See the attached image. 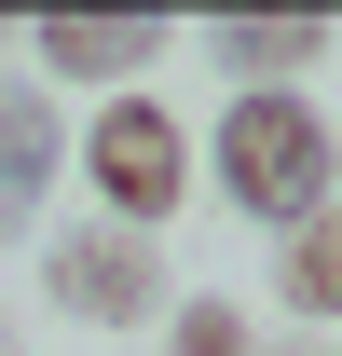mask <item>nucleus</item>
Segmentation results:
<instances>
[{
  "mask_svg": "<svg viewBox=\"0 0 342 356\" xmlns=\"http://www.w3.org/2000/svg\"><path fill=\"white\" fill-rule=\"evenodd\" d=\"M206 178H219L233 220L301 233V220H329V192H342V137H329V110H315L301 83H274V96H233V110H219Z\"/></svg>",
  "mask_w": 342,
  "mask_h": 356,
  "instance_id": "1",
  "label": "nucleus"
},
{
  "mask_svg": "<svg viewBox=\"0 0 342 356\" xmlns=\"http://www.w3.org/2000/svg\"><path fill=\"white\" fill-rule=\"evenodd\" d=\"M69 165L96 178V206L124 233H165V206L192 192V137H178L165 96H96V124L69 137Z\"/></svg>",
  "mask_w": 342,
  "mask_h": 356,
  "instance_id": "2",
  "label": "nucleus"
},
{
  "mask_svg": "<svg viewBox=\"0 0 342 356\" xmlns=\"http://www.w3.org/2000/svg\"><path fill=\"white\" fill-rule=\"evenodd\" d=\"M42 302L83 315V329H151V315H165V247L124 233V220H83V233L42 247Z\"/></svg>",
  "mask_w": 342,
  "mask_h": 356,
  "instance_id": "3",
  "label": "nucleus"
},
{
  "mask_svg": "<svg viewBox=\"0 0 342 356\" xmlns=\"http://www.w3.org/2000/svg\"><path fill=\"white\" fill-rule=\"evenodd\" d=\"M14 42L42 55V69H28L42 96H55V83H96V96H137V69L165 55V14H28Z\"/></svg>",
  "mask_w": 342,
  "mask_h": 356,
  "instance_id": "4",
  "label": "nucleus"
},
{
  "mask_svg": "<svg viewBox=\"0 0 342 356\" xmlns=\"http://www.w3.org/2000/svg\"><path fill=\"white\" fill-rule=\"evenodd\" d=\"M69 178V124H55V96L28 69H0V247H28L42 233V192Z\"/></svg>",
  "mask_w": 342,
  "mask_h": 356,
  "instance_id": "5",
  "label": "nucleus"
},
{
  "mask_svg": "<svg viewBox=\"0 0 342 356\" xmlns=\"http://www.w3.org/2000/svg\"><path fill=\"white\" fill-rule=\"evenodd\" d=\"M329 55V14H206V69L233 96H274V83H301Z\"/></svg>",
  "mask_w": 342,
  "mask_h": 356,
  "instance_id": "6",
  "label": "nucleus"
},
{
  "mask_svg": "<svg viewBox=\"0 0 342 356\" xmlns=\"http://www.w3.org/2000/svg\"><path fill=\"white\" fill-rule=\"evenodd\" d=\"M274 302H288L301 329H342V206L301 220V233H274Z\"/></svg>",
  "mask_w": 342,
  "mask_h": 356,
  "instance_id": "7",
  "label": "nucleus"
},
{
  "mask_svg": "<svg viewBox=\"0 0 342 356\" xmlns=\"http://www.w3.org/2000/svg\"><path fill=\"white\" fill-rule=\"evenodd\" d=\"M165 356H260V315L219 302V288H192V302H165Z\"/></svg>",
  "mask_w": 342,
  "mask_h": 356,
  "instance_id": "8",
  "label": "nucleus"
},
{
  "mask_svg": "<svg viewBox=\"0 0 342 356\" xmlns=\"http://www.w3.org/2000/svg\"><path fill=\"white\" fill-rule=\"evenodd\" d=\"M0 356H14V315H0Z\"/></svg>",
  "mask_w": 342,
  "mask_h": 356,
  "instance_id": "9",
  "label": "nucleus"
},
{
  "mask_svg": "<svg viewBox=\"0 0 342 356\" xmlns=\"http://www.w3.org/2000/svg\"><path fill=\"white\" fill-rule=\"evenodd\" d=\"M329 206H342V192H329Z\"/></svg>",
  "mask_w": 342,
  "mask_h": 356,
  "instance_id": "10",
  "label": "nucleus"
}]
</instances>
